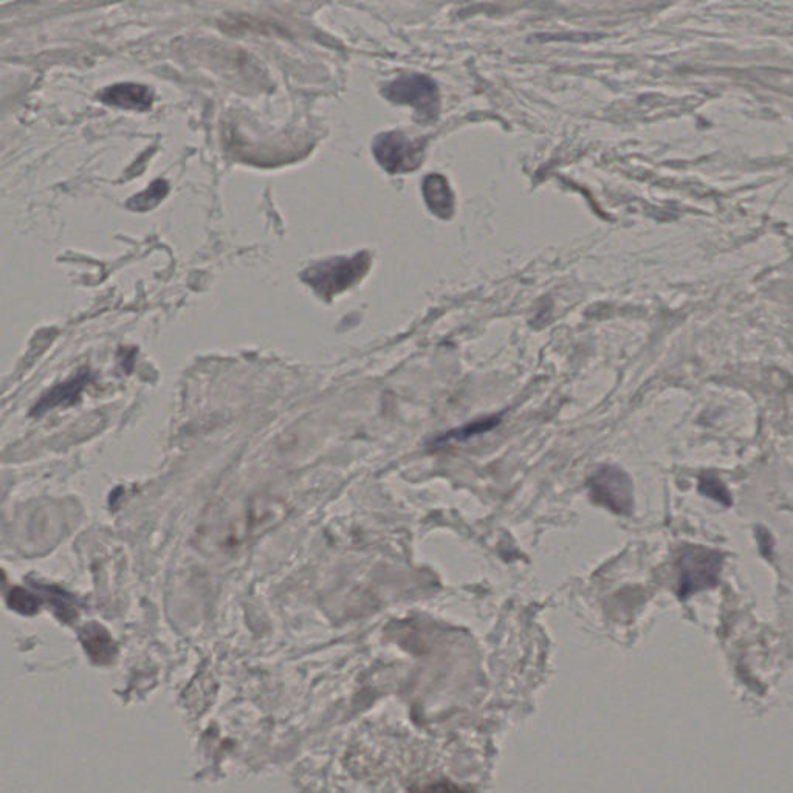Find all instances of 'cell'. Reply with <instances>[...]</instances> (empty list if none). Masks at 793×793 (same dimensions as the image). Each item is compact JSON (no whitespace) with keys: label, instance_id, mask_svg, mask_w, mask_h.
Here are the masks:
<instances>
[{"label":"cell","instance_id":"cell-1","mask_svg":"<svg viewBox=\"0 0 793 793\" xmlns=\"http://www.w3.org/2000/svg\"><path fill=\"white\" fill-rule=\"evenodd\" d=\"M370 258L368 253H358L352 258H333L308 267L302 273V281L330 301L333 296L354 287L369 271Z\"/></svg>","mask_w":793,"mask_h":793},{"label":"cell","instance_id":"cell-2","mask_svg":"<svg viewBox=\"0 0 793 793\" xmlns=\"http://www.w3.org/2000/svg\"><path fill=\"white\" fill-rule=\"evenodd\" d=\"M679 569V598H688L705 591L719 581L722 556L716 550L702 546H687L677 561Z\"/></svg>","mask_w":793,"mask_h":793},{"label":"cell","instance_id":"cell-3","mask_svg":"<svg viewBox=\"0 0 793 793\" xmlns=\"http://www.w3.org/2000/svg\"><path fill=\"white\" fill-rule=\"evenodd\" d=\"M592 502L615 515L627 517L634 510V486L629 474L615 465H603L587 480Z\"/></svg>","mask_w":793,"mask_h":793},{"label":"cell","instance_id":"cell-4","mask_svg":"<svg viewBox=\"0 0 793 793\" xmlns=\"http://www.w3.org/2000/svg\"><path fill=\"white\" fill-rule=\"evenodd\" d=\"M383 95L397 105H411L417 120L431 123L440 112V95L434 81L424 74H405L393 81Z\"/></svg>","mask_w":793,"mask_h":793},{"label":"cell","instance_id":"cell-5","mask_svg":"<svg viewBox=\"0 0 793 793\" xmlns=\"http://www.w3.org/2000/svg\"><path fill=\"white\" fill-rule=\"evenodd\" d=\"M374 155L386 173H411L424 160V143L412 142L400 132H386L377 136Z\"/></svg>","mask_w":793,"mask_h":793},{"label":"cell","instance_id":"cell-6","mask_svg":"<svg viewBox=\"0 0 793 793\" xmlns=\"http://www.w3.org/2000/svg\"><path fill=\"white\" fill-rule=\"evenodd\" d=\"M99 99L105 105H115L129 111H148L154 103V93L146 86L124 82L105 89Z\"/></svg>","mask_w":793,"mask_h":793},{"label":"cell","instance_id":"cell-7","mask_svg":"<svg viewBox=\"0 0 793 793\" xmlns=\"http://www.w3.org/2000/svg\"><path fill=\"white\" fill-rule=\"evenodd\" d=\"M424 198L432 214L449 219L455 213V196L448 182L439 174H431L424 180Z\"/></svg>","mask_w":793,"mask_h":793},{"label":"cell","instance_id":"cell-8","mask_svg":"<svg viewBox=\"0 0 793 793\" xmlns=\"http://www.w3.org/2000/svg\"><path fill=\"white\" fill-rule=\"evenodd\" d=\"M87 382H89V374L82 372V374L74 377L72 380H68L67 383H64L61 386L51 389L49 394L43 397V400L35 406V411L33 412L43 414L47 409H51V408L62 405V403H72L74 400L78 399V395L81 394V391L86 386Z\"/></svg>","mask_w":793,"mask_h":793},{"label":"cell","instance_id":"cell-9","mask_svg":"<svg viewBox=\"0 0 793 793\" xmlns=\"http://www.w3.org/2000/svg\"><path fill=\"white\" fill-rule=\"evenodd\" d=\"M699 492L704 496L713 499L716 502L726 505V507H730L733 504L732 494L728 493L727 486L722 484V480L716 474H702L701 479H699Z\"/></svg>","mask_w":793,"mask_h":793},{"label":"cell","instance_id":"cell-10","mask_svg":"<svg viewBox=\"0 0 793 793\" xmlns=\"http://www.w3.org/2000/svg\"><path fill=\"white\" fill-rule=\"evenodd\" d=\"M499 422H501L499 417H490L486 418V420H480V422H474V424H467V426H462L459 430L451 431L447 436L442 437L440 442L465 440V439H470V437L478 436V434L493 430L494 426H498Z\"/></svg>","mask_w":793,"mask_h":793},{"label":"cell","instance_id":"cell-11","mask_svg":"<svg viewBox=\"0 0 793 793\" xmlns=\"http://www.w3.org/2000/svg\"><path fill=\"white\" fill-rule=\"evenodd\" d=\"M167 186L165 182H157L154 185L149 188L148 191L143 192L142 196H138L136 198V202L138 205H146V206H154L155 203L161 200V198H165V194H167Z\"/></svg>","mask_w":793,"mask_h":793}]
</instances>
